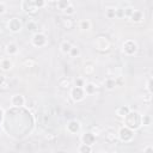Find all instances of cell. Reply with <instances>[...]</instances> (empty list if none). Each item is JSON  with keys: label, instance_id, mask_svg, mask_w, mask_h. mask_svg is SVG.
Segmentation results:
<instances>
[{"label": "cell", "instance_id": "cell-45", "mask_svg": "<svg viewBox=\"0 0 153 153\" xmlns=\"http://www.w3.org/2000/svg\"><path fill=\"white\" fill-rule=\"evenodd\" d=\"M0 134H1V127H0Z\"/></svg>", "mask_w": 153, "mask_h": 153}, {"label": "cell", "instance_id": "cell-41", "mask_svg": "<svg viewBox=\"0 0 153 153\" xmlns=\"http://www.w3.org/2000/svg\"><path fill=\"white\" fill-rule=\"evenodd\" d=\"M6 12V5L4 2H0V14H4Z\"/></svg>", "mask_w": 153, "mask_h": 153}, {"label": "cell", "instance_id": "cell-46", "mask_svg": "<svg viewBox=\"0 0 153 153\" xmlns=\"http://www.w3.org/2000/svg\"><path fill=\"white\" fill-rule=\"evenodd\" d=\"M0 49H1V45H0Z\"/></svg>", "mask_w": 153, "mask_h": 153}, {"label": "cell", "instance_id": "cell-38", "mask_svg": "<svg viewBox=\"0 0 153 153\" xmlns=\"http://www.w3.org/2000/svg\"><path fill=\"white\" fill-rule=\"evenodd\" d=\"M115 16L116 18H123V8H116L115 10Z\"/></svg>", "mask_w": 153, "mask_h": 153}, {"label": "cell", "instance_id": "cell-17", "mask_svg": "<svg viewBox=\"0 0 153 153\" xmlns=\"http://www.w3.org/2000/svg\"><path fill=\"white\" fill-rule=\"evenodd\" d=\"M12 67H13V63H12V61L10 59H7V57L1 59V61H0V68L2 71H5V72L6 71H10Z\"/></svg>", "mask_w": 153, "mask_h": 153}, {"label": "cell", "instance_id": "cell-28", "mask_svg": "<svg viewBox=\"0 0 153 153\" xmlns=\"http://www.w3.org/2000/svg\"><path fill=\"white\" fill-rule=\"evenodd\" d=\"M115 7H108V8H105V17L108 18V19H114V18H116V16H115Z\"/></svg>", "mask_w": 153, "mask_h": 153}, {"label": "cell", "instance_id": "cell-42", "mask_svg": "<svg viewBox=\"0 0 153 153\" xmlns=\"http://www.w3.org/2000/svg\"><path fill=\"white\" fill-rule=\"evenodd\" d=\"M5 82H6V76L0 73V86H2Z\"/></svg>", "mask_w": 153, "mask_h": 153}, {"label": "cell", "instance_id": "cell-14", "mask_svg": "<svg viewBox=\"0 0 153 153\" xmlns=\"http://www.w3.org/2000/svg\"><path fill=\"white\" fill-rule=\"evenodd\" d=\"M104 140H105L108 143H115V142L117 141V133H116L115 130L108 129V131L105 133Z\"/></svg>", "mask_w": 153, "mask_h": 153}, {"label": "cell", "instance_id": "cell-18", "mask_svg": "<svg viewBox=\"0 0 153 153\" xmlns=\"http://www.w3.org/2000/svg\"><path fill=\"white\" fill-rule=\"evenodd\" d=\"M130 111V108L127 106V105H121L116 109V116L120 117V118H123L128 112Z\"/></svg>", "mask_w": 153, "mask_h": 153}, {"label": "cell", "instance_id": "cell-44", "mask_svg": "<svg viewBox=\"0 0 153 153\" xmlns=\"http://www.w3.org/2000/svg\"><path fill=\"white\" fill-rule=\"evenodd\" d=\"M57 0H47V2H49V4H54V2H56Z\"/></svg>", "mask_w": 153, "mask_h": 153}, {"label": "cell", "instance_id": "cell-21", "mask_svg": "<svg viewBox=\"0 0 153 153\" xmlns=\"http://www.w3.org/2000/svg\"><path fill=\"white\" fill-rule=\"evenodd\" d=\"M55 5H56V8L57 10H60V11H65L69 5H71V1L69 0H57L56 2H55Z\"/></svg>", "mask_w": 153, "mask_h": 153}, {"label": "cell", "instance_id": "cell-6", "mask_svg": "<svg viewBox=\"0 0 153 153\" xmlns=\"http://www.w3.org/2000/svg\"><path fill=\"white\" fill-rule=\"evenodd\" d=\"M93 44H94V48H96L97 50L102 51V53H105V51H108V50L110 49V41H109L106 37H104V36H98V37H96Z\"/></svg>", "mask_w": 153, "mask_h": 153}, {"label": "cell", "instance_id": "cell-16", "mask_svg": "<svg viewBox=\"0 0 153 153\" xmlns=\"http://www.w3.org/2000/svg\"><path fill=\"white\" fill-rule=\"evenodd\" d=\"M57 86H59L61 90H68V88H71V86H72V81H71L68 78H61V79H59V81H57Z\"/></svg>", "mask_w": 153, "mask_h": 153}, {"label": "cell", "instance_id": "cell-29", "mask_svg": "<svg viewBox=\"0 0 153 153\" xmlns=\"http://www.w3.org/2000/svg\"><path fill=\"white\" fill-rule=\"evenodd\" d=\"M151 122H152L151 116H148V115H141V126L147 127V126L151 124Z\"/></svg>", "mask_w": 153, "mask_h": 153}, {"label": "cell", "instance_id": "cell-25", "mask_svg": "<svg viewBox=\"0 0 153 153\" xmlns=\"http://www.w3.org/2000/svg\"><path fill=\"white\" fill-rule=\"evenodd\" d=\"M78 152L79 153H91L92 152V146L86 145V143H81L78 147Z\"/></svg>", "mask_w": 153, "mask_h": 153}, {"label": "cell", "instance_id": "cell-40", "mask_svg": "<svg viewBox=\"0 0 153 153\" xmlns=\"http://www.w3.org/2000/svg\"><path fill=\"white\" fill-rule=\"evenodd\" d=\"M142 151L146 153V152H153V146L152 145H148V146H146V147H143L142 148Z\"/></svg>", "mask_w": 153, "mask_h": 153}, {"label": "cell", "instance_id": "cell-7", "mask_svg": "<svg viewBox=\"0 0 153 153\" xmlns=\"http://www.w3.org/2000/svg\"><path fill=\"white\" fill-rule=\"evenodd\" d=\"M7 29H8L11 32H13V33L20 32L22 29H23V23H22V20H20L19 18L13 17V18H11V19L7 22Z\"/></svg>", "mask_w": 153, "mask_h": 153}, {"label": "cell", "instance_id": "cell-4", "mask_svg": "<svg viewBox=\"0 0 153 153\" xmlns=\"http://www.w3.org/2000/svg\"><path fill=\"white\" fill-rule=\"evenodd\" d=\"M139 47H137V43L134 41V39H126L123 42V45H122V50L126 55L128 56H133L136 54Z\"/></svg>", "mask_w": 153, "mask_h": 153}, {"label": "cell", "instance_id": "cell-23", "mask_svg": "<svg viewBox=\"0 0 153 153\" xmlns=\"http://www.w3.org/2000/svg\"><path fill=\"white\" fill-rule=\"evenodd\" d=\"M82 72H84V74H86V75H93L94 72H96V67H94L92 63H86V65L82 67Z\"/></svg>", "mask_w": 153, "mask_h": 153}, {"label": "cell", "instance_id": "cell-37", "mask_svg": "<svg viewBox=\"0 0 153 153\" xmlns=\"http://www.w3.org/2000/svg\"><path fill=\"white\" fill-rule=\"evenodd\" d=\"M142 100H143V103H147V104H149V103H151V100H152V93L147 92L146 94H143V97H142Z\"/></svg>", "mask_w": 153, "mask_h": 153}, {"label": "cell", "instance_id": "cell-15", "mask_svg": "<svg viewBox=\"0 0 153 153\" xmlns=\"http://www.w3.org/2000/svg\"><path fill=\"white\" fill-rule=\"evenodd\" d=\"M129 19L133 23H140V22L143 20V13L141 11H139V10H134L133 13H131V16L129 17Z\"/></svg>", "mask_w": 153, "mask_h": 153}, {"label": "cell", "instance_id": "cell-11", "mask_svg": "<svg viewBox=\"0 0 153 153\" xmlns=\"http://www.w3.org/2000/svg\"><path fill=\"white\" fill-rule=\"evenodd\" d=\"M80 141H81V143H86V145L92 146L96 142V136L91 131H86L80 136Z\"/></svg>", "mask_w": 153, "mask_h": 153}, {"label": "cell", "instance_id": "cell-10", "mask_svg": "<svg viewBox=\"0 0 153 153\" xmlns=\"http://www.w3.org/2000/svg\"><path fill=\"white\" fill-rule=\"evenodd\" d=\"M11 105L13 108H22L25 105V97L20 93H16L11 97Z\"/></svg>", "mask_w": 153, "mask_h": 153}, {"label": "cell", "instance_id": "cell-33", "mask_svg": "<svg viewBox=\"0 0 153 153\" xmlns=\"http://www.w3.org/2000/svg\"><path fill=\"white\" fill-rule=\"evenodd\" d=\"M33 4L38 10H41L47 5V0H33Z\"/></svg>", "mask_w": 153, "mask_h": 153}, {"label": "cell", "instance_id": "cell-32", "mask_svg": "<svg viewBox=\"0 0 153 153\" xmlns=\"http://www.w3.org/2000/svg\"><path fill=\"white\" fill-rule=\"evenodd\" d=\"M90 131H91V133L97 137V136H99V135L102 134V128H100V127H98V126H93V127L91 128V130H90Z\"/></svg>", "mask_w": 153, "mask_h": 153}, {"label": "cell", "instance_id": "cell-12", "mask_svg": "<svg viewBox=\"0 0 153 153\" xmlns=\"http://www.w3.org/2000/svg\"><path fill=\"white\" fill-rule=\"evenodd\" d=\"M18 45L14 43V42H10V43H7L6 44V47H5V51H6V54L7 55H10V56H14V55H17L18 54Z\"/></svg>", "mask_w": 153, "mask_h": 153}, {"label": "cell", "instance_id": "cell-27", "mask_svg": "<svg viewBox=\"0 0 153 153\" xmlns=\"http://www.w3.org/2000/svg\"><path fill=\"white\" fill-rule=\"evenodd\" d=\"M22 66L23 67H26V68H31V67H35L36 66V61L33 60V59H25V60H23V62H22Z\"/></svg>", "mask_w": 153, "mask_h": 153}, {"label": "cell", "instance_id": "cell-8", "mask_svg": "<svg viewBox=\"0 0 153 153\" xmlns=\"http://www.w3.org/2000/svg\"><path fill=\"white\" fill-rule=\"evenodd\" d=\"M20 7H22V10L25 12V13H27V14H36L37 12H38V8L35 6V4H33V0H22V2H20Z\"/></svg>", "mask_w": 153, "mask_h": 153}, {"label": "cell", "instance_id": "cell-2", "mask_svg": "<svg viewBox=\"0 0 153 153\" xmlns=\"http://www.w3.org/2000/svg\"><path fill=\"white\" fill-rule=\"evenodd\" d=\"M117 139L122 142H130L134 139V130L123 126L120 128V130L117 133Z\"/></svg>", "mask_w": 153, "mask_h": 153}, {"label": "cell", "instance_id": "cell-20", "mask_svg": "<svg viewBox=\"0 0 153 153\" xmlns=\"http://www.w3.org/2000/svg\"><path fill=\"white\" fill-rule=\"evenodd\" d=\"M104 86H105V88L109 90V91L114 90V88L116 87V80H115V78H111V76L106 78V79L104 80Z\"/></svg>", "mask_w": 153, "mask_h": 153}, {"label": "cell", "instance_id": "cell-9", "mask_svg": "<svg viewBox=\"0 0 153 153\" xmlns=\"http://www.w3.org/2000/svg\"><path fill=\"white\" fill-rule=\"evenodd\" d=\"M80 129H81V124L78 120H71L66 126V130L69 134H76L80 131Z\"/></svg>", "mask_w": 153, "mask_h": 153}, {"label": "cell", "instance_id": "cell-39", "mask_svg": "<svg viewBox=\"0 0 153 153\" xmlns=\"http://www.w3.org/2000/svg\"><path fill=\"white\" fill-rule=\"evenodd\" d=\"M44 139L48 140V141H54V140H55V134H53V133H48V134L44 135Z\"/></svg>", "mask_w": 153, "mask_h": 153}, {"label": "cell", "instance_id": "cell-31", "mask_svg": "<svg viewBox=\"0 0 153 153\" xmlns=\"http://www.w3.org/2000/svg\"><path fill=\"white\" fill-rule=\"evenodd\" d=\"M133 11H134V7H131V6H127V7L123 8V16H124L126 18H129V17L131 16Z\"/></svg>", "mask_w": 153, "mask_h": 153}, {"label": "cell", "instance_id": "cell-34", "mask_svg": "<svg viewBox=\"0 0 153 153\" xmlns=\"http://www.w3.org/2000/svg\"><path fill=\"white\" fill-rule=\"evenodd\" d=\"M85 85V80H84V78H81V76H76L75 79H74V86H80V87H82Z\"/></svg>", "mask_w": 153, "mask_h": 153}, {"label": "cell", "instance_id": "cell-30", "mask_svg": "<svg viewBox=\"0 0 153 153\" xmlns=\"http://www.w3.org/2000/svg\"><path fill=\"white\" fill-rule=\"evenodd\" d=\"M63 13H65L67 17H69V16H73V14L75 13V7H74V6L71 4V5H69V6H68V7H67L65 11H63Z\"/></svg>", "mask_w": 153, "mask_h": 153}, {"label": "cell", "instance_id": "cell-3", "mask_svg": "<svg viewBox=\"0 0 153 153\" xmlns=\"http://www.w3.org/2000/svg\"><path fill=\"white\" fill-rule=\"evenodd\" d=\"M47 43H48V37L43 32H35L31 37V44L36 48H42L47 45Z\"/></svg>", "mask_w": 153, "mask_h": 153}, {"label": "cell", "instance_id": "cell-24", "mask_svg": "<svg viewBox=\"0 0 153 153\" xmlns=\"http://www.w3.org/2000/svg\"><path fill=\"white\" fill-rule=\"evenodd\" d=\"M61 25H62V27H63L65 30H71V29L74 27V22H73V19H71V18H65V19H62Z\"/></svg>", "mask_w": 153, "mask_h": 153}, {"label": "cell", "instance_id": "cell-43", "mask_svg": "<svg viewBox=\"0 0 153 153\" xmlns=\"http://www.w3.org/2000/svg\"><path fill=\"white\" fill-rule=\"evenodd\" d=\"M2 120H4V110H2L1 108H0V124H1Z\"/></svg>", "mask_w": 153, "mask_h": 153}, {"label": "cell", "instance_id": "cell-22", "mask_svg": "<svg viewBox=\"0 0 153 153\" xmlns=\"http://www.w3.org/2000/svg\"><path fill=\"white\" fill-rule=\"evenodd\" d=\"M71 48H72V43H71L69 41H63V42L60 44V50H61L62 54H66V55H67V54L69 53Z\"/></svg>", "mask_w": 153, "mask_h": 153}, {"label": "cell", "instance_id": "cell-26", "mask_svg": "<svg viewBox=\"0 0 153 153\" xmlns=\"http://www.w3.org/2000/svg\"><path fill=\"white\" fill-rule=\"evenodd\" d=\"M68 55H69L71 57H79V56H80V49H79V47H78V45H72V48H71Z\"/></svg>", "mask_w": 153, "mask_h": 153}, {"label": "cell", "instance_id": "cell-19", "mask_svg": "<svg viewBox=\"0 0 153 153\" xmlns=\"http://www.w3.org/2000/svg\"><path fill=\"white\" fill-rule=\"evenodd\" d=\"M91 26H92V24H91V22H90L88 19H81V20H79V23H78V27H79L81 31H87V30L91 29Z\"/></svg>", "mask_w": 153, "mask_h": 153}, {"label": "cell", "instance_id": "cell-36", "mask_svg": "<svg viewBox=\"0 0 153 153\" xmlns=\"http://www.w3.org/2000/svg\"><path fill=\"white\" fill-rule=\"evenodd\" d=\"M145 88H146V91H147V92L152 93V78H148V79L146 80V84H145Z\"/></svg>", "mask_w": 153, "mask_h": 153}, {"label": "cell", "instance_id": "cell-13", "mask_svg": "<svg viewBox=\"0 0 153 153\" xmlns=\"http://www.w3.org/2000/svg\"><path fill=\"white\" fill-rule=\"evenodd\" d=\"M82 88H84V91H85V94L91 96V94H94V93H96L97 85H96L94 82H92V81H88V82H85V85L82 86Z\"/></svg>", "mask_w": 153, "mask_h": 153}, {"label": "cell", "instance_id": "cell-35", "mask_svg": "<svg viewBox=\"0 0 153 153\" xmlns=\"http://www.w3.org/2000/svg\"><path fill=\"white\" fill-rule=\"evenodd\" d=\"M26 27H27V30H30V31H35V30L37 29V24H36L33 20H29L27 24H26Z\"/></svg>", "mask_w": 153, "mask_h": 153}, {"label": "cell", "instance_id": "cell-5", "mask_svg": "<svg viewBox=\"0 0 153 153\" xmlns=\"http://www.w3.org/2000/svg\"><path fill=\"white\" fill-rule=\"evenodd\" d=\"M85 96H86V94H85V91H84V88L80 87V86H72V87L69 88V97H71V99H72L73 102H75V103H79V102L84 100Z\"/></svg>", "mask_w": 153, "mask_h": 153}, {"label": "cell", "instance_id": "cell-1", "mask_svg": "<svg viewBox=\"0 0 153 153\" xmlns=\"http://www.w3.org/2000/svg\"><path fill=\"white\" fill-rule=\"evenodd\" d=\"M124 126L133 129L134 131L137 130L141 127V115L137 111H129L124 117H123Z\"/></svg>", "mask_w": 153, "mask_h": 153}]
</instances>
